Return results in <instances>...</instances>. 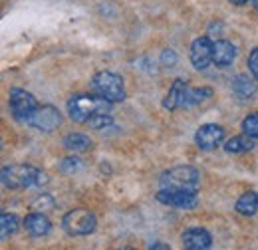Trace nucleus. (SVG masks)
I'll use <instances>...</instances> for the list:
<instances>
[{
    "label": "nucleus",
    "instance_id": "1",
    "mask_svg": "<svg viewBox=\"0 0 258 250\" xmlns=\"http://www.w3.org/2000/svg\"><path fill=\"white\" fill-rule=\"evenodd\" d=\"M2 185L6 189H28V187H42L48 185V175L40 169L26 163L18 165H6L2 167Z\"/></svg>",
    "mask_w": 258,
    "mask_h": 250
},
{
    "label": "nucleus",
    "instance_id": "2",
    "mask_svg": "<svg viewBox=\"0 0 258 250\" xmlns=\"http://www.w3.org/2000/svg\"><path fill=\"white\" fill-rule=\"evenodd\" d=\"M111 109V101L97 94H78L68 101V115L76 123H88L96 113H105Z\"/></svg>",
    "mask_w": 258,
    "mask_h": 250
},
{
    "label": "nucleus",
    "instance_id": "3",
    "mask_svg": "<svg viewBox=\"0 0 258 250\" xmlns=\"http://www.w3.org/2000/svg\"><path fill=\"white\" fill-rule=\"evenodd\" d=\"M92 92L99 97L111 101V103H119L125 99V86H123V78L115 72H97L92 78L90 84Z\"/></svg>",
    "mask_w": 258,
    "mask_h": 250
},
{
    "label": "nucleus",
    "instance_id": "4",
    "mask_svg": "<svg viewBox=\"0 0 258 250\" xmlns=\"http://www.w3.org/2000/svg\"><path fill=\"white\" fill-rule=\"evenodd\" d=\"M161 189H183V191H199L201 185V173L189 167V165H179L169 171H165L159 179Z\"/></svg>",
    "mask_w": 258,
    "mask_h": 250
},
{
    "label": "nucleus",
    "instance_id": "5",
    "mask_svg": "<svg viewBox=\"0 0 258 250\" xmlns=\"http://www.w3.org/2000/svg\"><path fill=\"white\" fill-rule=\"evenodd\" d=\"M62 226L70 236H88L96 230L97 219L88 209H74V211H68L64 215Z\"/></svg>",
    "mask_w": 258,
    "mask_h": 250
},
{
    "label": "nucleus",
    "instance_id": "6",
    "mask_svg": "<svg viewBox=\"0 0 258 250\" xmlns=\"http://www.w3.org/2000/svg\"><path fill=\"white\" fill-rule=\"evenodd\" d=\"M8 105H10V113L16 121L26 123L28 117L32 115L38 107V99L30 92L20 90V88H12L8 95Z\"/></svg>",
    "mask_w": 258,
    "mask_h": 250
},
{
    "label": "nucleus",
    "instance_id": "7",
    "mask_svg": "<svg viewBox=\"0 0 258 250\" xmlns=\"http://www.w3.org/2000/svg\"><path fill=\"white\" fill-rule=\"evenodd\" d=\"M26 125L44 133H52L62 125V113L54 105H38L36 111L28 117Z\"/></svg>",
    "mask_w": 258,
    "mask_h": 250
},
{
    "label": "nucleus",
    "instance_id": "8",
    "mask_svg": "<svg viewBox=\"0 0 258 250\" xmlns=\"http://www.w3.org/2000/svg\"><path fill=\"white\" fill-rule=\"evenodd\" d=\"M199 191H183V189H161L157 193V201L175 209H195L199 203Z\"/></svg>",
    "mask_w": 258,
    "mask_h": 250
},
{
    "label": "nucleus",
    "instance_id": "9",
    "mask_svg": "<svg viewBox=\"0 0 258 250\" xmlns=\"http://www.w3.org/2000/svg\"><path fill=\"white\" fill-rule=\"evenodd\" d=\"M225 141V127L217 123L201 125L195 133V143L203 151H213Z\"/></svg>",
    "mask_w": 258,
    "mask_h": 250
},
{
    "label": "nucleus",
    "instance_id": "10",
    "mask_svg": "<svg viewBox=\"0 0 258 250\" xmlns=\"http://www.w3.org/2000/svg\"><path fill=\"white\" fill-rule=\"evenodd\" d=\"M191 62L195 70H207L213 64V42L209 36H201L191 44Z\"/></svg>",
    "mask_w": 258,
    "mask_h": 250
},
{
    "label": "nucleus",
    "instance_id": "11",
    "mask_svg": "<svg viewBox=\"0 0 258 250\" xmlns=\"http://www.w3.org/2000/svg\"><path fill=\"white\" fill-rule=\"evenodd\" d=\"M181 242L187 250H207L213 246V236L201 226H191L181 234Z\"/></svg>",
    "mask_w": 258,
    "mask_h": 250
},
{
    "label": "nucleus",
    "instance_id": "12",
    "mask_svg": "<svg viewBox=\"0 0 258 250\" xmlns=\"http://www.w3.org/2000/svg\"><path fill=\"white\" fill-rule=\"evenodd\" d=\"M22 224H24V230L30 236H34V238H42V236H48L52 232V222H50V219L44 213H38V211L26 215V219H24Z\"/></svg>",
    "mask_w": 258,
    "mask_h": 250
},
{
    "label": "nucleus",
    "instance_id": "13",
    "mask_svg": "<svg viewBox=\"0 0 258 250\" xmlns=\"http://www.w3.org/2000/svg\"><path fill=\"white\" fill-rule=\"evenodd\" d=\"M236 58V48L228 40H215L213 42V64L219 68H226L234 62Z\"/></svg>",
    "mask_w": 258,
    "mask_h": 250
},
{
    "label": "nucleus",
    "instance_id": "14",
    "mask_svg": "<svg viewBox=\"0 0 258 250\" xmlns=\"http://www.w3.org/2000/svg\"><path fill=\"white\" fill-rule=\"evenodd\" d=\"M258 80H252L248 76H236L234 82H232V92L238 99H250L252 95L256 94L258 86H256Z\"/></svg>",
    "mask_w": 258,
    "mask_h": 250
},
{
    "label": "nucleus",
    "instance_id": "15",
    "mask_svg": "<svg viewBox=\"0 0 258 250\" xmlns=\"http://www.w3.org/2000/svg\"><path fill=\"white\" fill-rule=\"evenodd\" d=\"M185 88H187V82L181 80V78H177L173 82V86L169 88V94L165 95V99H163V107L169 109V111H175L177 107H181V99H183Z\"/></svg>",
    "mask_w": 258,
    "mask_h": 250
},
{
    "label": "nucleus",
    "instance_id": "16",
    "mask_svg": "<svg viewBox=\"0 0 258 250\" xmlns=\"http://www.w3.org/2000/svg\"><path fill=\"white\" fill-rule=\"evenodd\" d=\"M213 97V90L211 88H191L187 86L183 92V99H181V107H195L201 101Z\"/></svg>",
    "mask_w": 258,
    "mask_h": 250
},
{
    "label": "nucleus",
    "instance_id": "17",
    "mask_svg": "<svg viewBox=\"0 0 258 250\" xmlns=\"http://www.w3.org/2000/svg\"><path fill=\"white\" fill-rule=\"evenodd\" d=\"M254 149V139L246 133L242 135H234L232 139H228L225 143V151L226 153H232V155H238V153H246V151H252Z\"/></svg>",
    "mask_w": 258,
    "mask_h": 250
},
{
    "label": "nucleus",
    "instance_id": "18",
    "mask_svg": "<svg viewBox=\"0 0 258 250\" xmlns=\"http://www.w3.org/2000/svg\"><path fill=\"white\" fill-rule=\"evenodd\" d=\"M236 213L242 217H254L258 211V193L256 191H248L244 193L238 201H236Z\"/></svg>",
    "mask_w": 258,
    "mask_h": 250
},
{
    "label": "nucleus",
    "instance_id": "19",
    "mask_svg": "<svg viewBox=\"0 0 258 250\" xmlns=\"http://www.w3.org/2000/svg\"><path fill=\"white\" fill-rule=\"evenodd\" d=\"M94 145V141L84 135V133H70L64 137V147L68 151H74V153H82V151H90Z\"/></svg>",
    "mask_w": 258,
    "mask_h": 250
},
{
    "label": "nucleus",
    "instance_id": "20",
    "mask_svg": "<svg viewBox=\"0 0 258 250\" xmlns=\"http://www.w3.org/2000/svg\"><path fill=\"white\" fill-rule=\"evenodd\" d=\"M18 226H20V219H18L16 215H12V213H2V215H0V238L6 240V238H10V236H14L16 230H18Z\"/></svg>",
    "mask_w": 258,
    "mask_h": 250
},
{
    "label": "nucleus",
    "instance_id": "21",
    "mask_svg": "<svg viewBox=\"0 0 258 250\" xmlns=\"http://www.w3.org/2000/svg\"><path fill=\"white\" fill-rule=\"evenodd\" d=\"M56 207V199L48 193H42V195H36L30 203V209L38 211V213H48V211H54Z\"/></svg>",
    "mask_w": 258,
    "mask_h": 250
},
{
    "label": "nucleus",
    "instance_id": "22",
    "mask_svg": "<svg viewBox=\"0 0 258 250\" xmlns=\"http://www.w3.org/2000/svg\"><path fill=\"white\" fill-rule=\"evenodd\" d=\"M88 125L92 127V129H96V131H105L107 127H111L113 125V117L109 115V111H105V113H96Z\"/></svg>",
    "mask_w": 258,
    "mask_h": 250
},
{
    "label": "nucleus",
    "instance_id": "23",
    "mask_svg": "<svg viewBox=\"0 0 258 250\" xmlns=\"http://www.w3.org/2000/svg\"><path fill=\"white\" fill-rule=\"evenodd\" d=\"M58 169L62 173H66V175H72V173H76V171L82 169V159H78V157H66V159H62L58 163Z\"/></svg>",
    "mask_w": 258,
    "mask_h": 250
},
{
    "label": "nucleus",
    "instance_id": "24",
    "mask_svg": "<svg viewBox=\"0 0 258 250\" xmlns=\"http://www.w3.org/2000/svg\"><path fill=\"white\" fill-rule=\"evenodd\" d=\"M242 131L246 135H250L252 139H258V111L256 113H250L248 117H244L242 121Z\"/></svg>",
    "mask_w": 258,
    "mask_h": 250
},
{
    "label": "nucleus",
    "instance_id": "25",
    "mask_svg": "<svg viewBox=\"0 0 258 250\" xmlns=\"http://www.w3.org/2000/svg\"><path fill=\"white\" fill-rule=\"evenodd\" d=\"M161 64L165 66V68H173V66L177 64V54H175V50H171V48L163 50L161 52Z\"/></svg>",
    "mask_w": 258,
    "mask_h": 250
},
{
    "label": "nucleus",
    "instance_id": "26",
    "mask_svg": "<svg viewBox=\"0 0 258 250\" xmlns=\"http://www.w3.org/2000/svg\"><path fill=\"white\" fill-rule=\"evenodd\" d=\"M248 72L252 74L254 80H258V48H254L248 56Z\"/></svg>",
    "mask_w": 258,
    "mask_h": 250
},
{
    "label": "nucleus",
    "instance_id": "27",
    "mask_svg": "<svg viewBox=\"0 0 258 250\" xmlns=\"http://www.w3.org/2000/svg\"><path fill=\"white\" fill-rule=\"evenodd\" d=\"M149 248H157V250H169V244H161V242H151L149 244Z\"/></svg>",
    "mask_w": 258,
    "mask_h": 250
},
{
    "label": "nucleus",
    "instance_id": "28",
    "mask_svg": "<svg viewBox=\"0 0 258 250\" xmlns=\"http://www.w3.org/2000/svg\"><path fill=\"white\" fill-rule=\"evenodd\" d=\"M228 2H232V4H236V6H242V4H246L248 0H228Z\"/></svg>",
    "mask_w": 258,
    "mask_h": 250
},
{
    "label": "nucleus",
    "instance_id": "29",
    "mask_svg": "<svg viewBox=\"0 0 258 250\" xmlns=\"http://www.w3.org/2000/svg\"><path fill=\"white\" fill-rule=\"evenodd\" d=\"M252 4H254V8L258 10V0H252Z\"/></svg>",
    "mask_w": 258,
    "mask_h": 250
}]
</instances>
